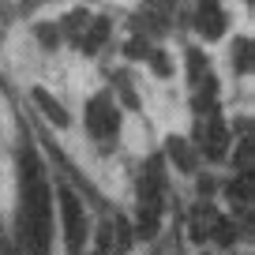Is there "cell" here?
Returning a JSON list of instances; mask_svg holds the SVG:
<instances>
[{
	"label": "cell",
	"mask_w": 255,
	"mask_h": 255,
	"mask_svg": "<svg viewBox=\"0 0 255 255\" xmlns=\"http://www.w3.org/2000/svg\"><path fill=\"white\" fill-rule=\"evenodd\" d=\"M23 255H49L53 248V195L38 161L23 158V207H19Z\"/></svg>",
	"instance_id": "obj_1"
},
{
	"label": "cell",
	"mask_w": 255,
	"mask_h": 255,
	"mask_svg": "<svg viewBox=\"0 0 255 255\" xmlns=\"http://www.w3.org/2000/svg\"><path fill=\"white\" fill-rule=\"evenodd\" d=\"M56 214H60V233H64V248L72 255L83 252V244H87V210H83L79 195H75L72 188H60L56 191Z\"/></svg>",
	"instance_id": "obj_2"
},
{
	"label": "cell",
	"mask_w": 255,
	"mask_h": 255,
	"mask_svg": "<svg viewBox=\"0 0 255 255\" xmlns=\"http://www.w3.org/2000/svg\"><path fill=\"white\" fill-rule=\"evenodd\" d=\"M161 225V173L158 165L139 184V237H154Z\"/></svg>",
	"instance_id": "obj_3"
},
{
	"label": "cell",
	"mask_w": 255,
	"mask_h": 255,
	"mask_svg": "<svg viewBox=\"0 0 255 255\" xmlns=\"http://www.w3.org/2000/svg\"><path fill=\"white\" fill-rule=\"evenodd\" d=\"M83 124H87V131L94 139H117L120 135V109L117 102H113L109 94H94L87 102V117H83Z\"/></svg>",
	"instance_id": "obj_4"
},
{
	"label": "cell",
	"mask_w": 255,
	"mask_h": 255,
	"mask_svg": "<svg viewBox=\"0 0 255 255\" xmlns=\"http://www.w3.org/2000/svg\"><path fill=\"white\" fill-rule=\"evenodd\" d=\"M225 23H229V15H225L222 0H199L195 4V34L207 41H218L225 34Z\"/></svg>",
	"instance_id": "obj_5"
},
{
	"label": "cell",
	"mask_w": 255,
	"mask_h": 255,
	"mask_svg": "<svg viewBox=\"0 0 255 255\" xmlns=\"http://www.w3.org/2000/svg\"><path fill=\"white\" fill-rule=\"evenodd\" d=\"M169 158H173V165L180 169V173H195V165H199V158H195V150H191L188 139H169Z\"/></svg>",
	"instance_id": "obj_6"
},
{
	"label": "cell",
	"mask_w": 255,
	"mask_h": 255,
	"mask_svg": "<svg viewBox=\"0 0 255 255\" xmlns=\"http://www.w3.org/2000/svg\"><path fill=\"white\" fill-rule=\"evenodd\" d=\"M34 105H38V109H41V113H45V117H49V120H53V124H56V128H64V124H68V109H64V105H60V102H56V98H53V94H49V90H41V87H38V90H34Z\"/></svg>",
	"instance_id": "obj_7"
},
{
	"label": "cell",
	"mask_w": 255,
	"mask_h": 255,
	"mask_svg": "<svg viewBox=\"0 0 255 255\" xmlns=\"http://www.w3.org/2000/svg\"><path fill=\"white\" fill-rule=\"evenodd\" d=\"M225 143H229L225 124H222L218 117H210V120H207V143H203V146H207V154H210V158H222V154H225Z\"/></svg>",
	"instance_id": "obj_8"
},
{
	"label": "cell",
	"mask_w": 255,
	"mask_h": 255,
	"mask_svg": "<svg viewBox=\"0 0 255 255\" xmlns=\"http://www.w3.org/2000/svg\"><path fill=\"white\" fill-rule=\"evenodd\" d=\"M105 38H109V23H105V19H90V26L83 30V38H79V45L87 49V53H94Z\"/></svg>",
	"instance_id": "obj_9"
},
{
	"label": "cell",
	"mask_w": 255,
	"mask_h": 255,
	"mask_svg": "<svg viewBox=\"0 0 255 255\" xmlns=\"http://www.w3.org/2000/svg\"><path fill=\"white\" fill-rule=\"evenodd\" d=\"M233 68H237L240 75L252 72V41H248V38H237V41H233Z\"/></svg>",
	"instance_id": "obj_10"
},
{
	"label": "cell",
	"mask_w": 255,
	"mask_h": 255,
	"mask_svg": "<svg viewBox=\"0 0 255 255\" xmlns=\"http://www.w3.org/2000/svg\"><path fill=\"white\" fill-rule=\"evenodd\" d=\"M150 64H154V72H158V75H173V64L165 60L161 49H158V53H150Z\"/></svg>",
	"instance_id": "obj_11"
},
{
	"label": "cell",
	"mask_w": 255,
	"mask_h": 255,
	"mask_svg": "<svg viewBox=\"0 0 255 255\" xmlns=\"http://www.w3.org/2000/svg\"><path fill=\"white\" fill-rule=\"evenodd\" d=\"M150 4H169V0H150Z\"/></svg>",
	"instance_id": "obj_12"
}]
</instances>
